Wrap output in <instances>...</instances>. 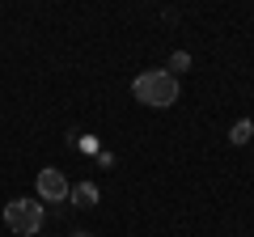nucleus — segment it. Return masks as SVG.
Masks as SVG:
<instances>
[{"instance_id": "obj_5", "label": "nucleus", "mask_w": 254, "mask_h": 237, "mask_svg": "<svg viewBox=\"0 0 254 237\" xmlns=\"http://www.w3.org/2000/svg\"><path fill=\"white\" fill-rule=\"evenodd\" d=\"M250 136H254V123H250V118H237L233 127H229V144H250Z\"/></svg>"}, {"instance_id": "obj_4", "label": "nucleus", "mask_w": 254, "mask_h": 237, "mask_svg": "<svg viewBox=\"0 0 254 237\" xmlns=\"http://www.w3.org/2000/svg\"><path fill=\"white\" fill-rule=\"evenodd\" d=\"M68 199L76 203V208H98V199H102V191L93 182H76L72 191H68Z\"/></svg>"}, {"instance_id": "obj_6", "label": "nucleus", "mask_w": 254, "mask_h": 237, "mask_svg": "<svg viewBox=\"0 0 254 237\" xmlns=\"http://www.w3.org/2000/svg\"><path fill=\"white\" fill-rule=\"evenodd\" d=\"M187 68H190V55H187V51H174V55H170V68H165V72L178 76V72H187Z\"/></svg>"}, {"instance_id": "obj_7", "label": "nucleus", "mask_w": 254, "mask_h": 237, "mask_svg": "<svg viewBox=\"0 0 254 237\" xmlns=\"http://www.w3.org/2000/svg\"><path fill=\"white\" fill-rule=\"evenodd\" d=\"M68 237H93V233H85V229H76V233H68Z\"/></svg>"}, {"instance_id": "obj_1", "label": "nucleus", "mask_w": 254, "mask_h": 237, "mask_svg": "<svg viewBox=\"0 0 254 237\" xmlns=\"http://www.w3.org/2000/svg\"><path fill=\"white\" fill-rule=\"evenodd\" d=\"M131 93H136V102H144V106L165 110V106L178 102V76H170L165 68H148V72H140L136 81H131Z\"/></svg>"}, {"instance_id": "obj_3", "label": "nucleus", "mask_w": 254, "mask_h": 237, "mask_svg": "<svg viewBox=\"0 0 254 237\" xmlns=\"http://www.w3.org/2000/svg\"><path fill=\"white\" fill-rule=\"evenodd\" d=\"M68 191H72V182L64 178V170H43V174H38V199H43V203L68 199Z\"/></svg>"}, {"instance_id": "obj_2", "label": "nucleus", "mask_w": 254, "mask_h": 237, "mask_svg": "<svg viewBox=\"0 0 254 237\" xmlns=\"http://www.w3.org/2000/svg\"><path fill=\"white\" fill-rule=\"evenodd\" d=\"M4 225H9V233H17V237H34L38 229H43V203L38 199L4 203Z\"/></svg>"}]
</instances>
